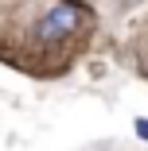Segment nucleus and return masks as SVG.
<instances>
[{
  "mask_svg": "<svg viewBox=\"0 0 148 151\" xmlns=\"http://www.w3.org/2000/svg\"><path fill=\"white\" fill-rule=\"evenodd\" d=\"M136 136H140V139H148V120H144V116L136 120Z\"/></svg>",
  "mask_w": 148,
  "mask_h": 151,
  "instance_id": "2",
  "label": "nucleus"
},
{
  "mask_svg": "<svg viewBox=\"0 0 148 151\" xmlns=\"http://www.w3.org/2000/svg\"><path fill=\"white\" fill-rule=\"evenodd\" d=\"M82 23H86V12L78 4H55L51 16L39 23V35L51 39V43H58V39H66V35H78Z\"/></svg>",
  "mask_w": 148,
  "mask_h": 151,
  "instance_id": "1",
  "label": "nucleus"
}]
</instances>
